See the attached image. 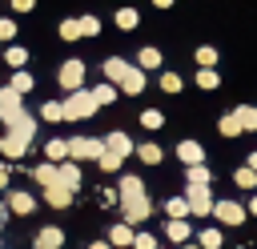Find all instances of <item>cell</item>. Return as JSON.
<instances>
[{"mask_svg":"<svg viewBox=\"0 0 257 249\" xmlns=\"http://www.w3.org/2000/svg\"><path fill=\"white\" fill-rule=\"evenodd\" d=\"M8 181H12V173H8V165H0V193L8 189Z\"/></svg>","mask_w":257,"mask_h":249,"instance_id":"obj_46","label":"cell"},{"mask_svg":"<svg viewBox=\"0 0 257 249\" xmlns=\"http://www.w3.org/2000/svg\"><path fill=\"white\" fill-rule=\"evenodd\" d=\"M133 237H137V229L133 225H124V221H116V225H108V245H116V249H128L133 245Z\"/></svg>","mask_w":257,"mask_h":249,"instance_id":"obj_14","label":"cell"},{"mask_svg":"<svg viewBox=\"0 0 257 249\" xmlns=\"http://www.w3.org/2000/svg\"><path fill=\"white\" fill-rule=\"evenodd\" d=\"M84 76H88V68H84L80 56H68V60H60V68H56V80H60V88H68V92H80V88H84Z\"/></svg>","mask_w":257,"mask_h":249,"instance_id":"obj_3","label":"cell"},{"mask_svg":"<svg viewBox=\"0 0 257 249\" xmlns=\"http://www.w3.org/2000/svg\"><path fill=\"white\" fill-rule=\"evenodd\" d=\"M137 120H141V129H149V133H157V129L165 125V112H161V108H145V112H141Z\"/></svg>","mask_w":257,"mask_h":249,"instance_id":"obj_32","label":"cell"},{"mask_svg":"<svg viewBox=\"0 0 257 249\" xmlns=\"http://www.w3.org/2000/svg\"><path fill=\"white\" fill-rule=\"evenodd\" d=\"M137 68H141V72H157V68H161V48H153V44L137 48Z\"/></svg>","mask_w":257,"mask_h":249,"instance_id":"obj_16","label":"cell"},{"mask_svg":"<svg viewBox=\"0 0 257 249\" xmlns=\"http://www.w3.org/2000/svg\"><path fill=\"white\" fill-rule=\"evenodd\" d=\"M133 249H157V237L153 233H137L133 237Z\"/></svg>","mask_w":257,"mask_h":249,"instance_id":"obj_44","label":"cell"},{"mask_svg":"<svg viewBox=\"0 0 257 249\" xmlns=\"http://www.w3.org/2000/svg\"><path fill=\"white\" fill-rule=\"evenodd\" d=\"M44 201H48L52 209H68V205H72V193H68L64 185H48V189H44Z\"/></svg>","mask_w":257,"mask_h":249,"instance_id":"obj_20","label":"cell"},{"mask_svg":"<svg viewBox=\"0 0 257 249\" xmlns=\"http://www.w3.org/2000/svg\"><path fill=\"white\" fill-rule=\"evenodd\" d=\"M245 213H253V217H257V193L249 197V205H245Z\"/></svg>","mask_w":257,"mask_h":249,"instance_id":"obj_47","label":"cell"},{"mask_svg":"<svg viewBox=\"0 0 257 249\" xmlns=\"http://www.w3.org/2000/svg\"><path fill=\"white\" fill-rule=\"evenodd\" d=\"M181 249H201V245H197V241H189V245H181Z\"/></svg>","mask_w":257,"mask_h":249,"instance_id":"obj_52","label":"cell"},{"mask_svg":"<svg viewBox=\"0 0 257 249\" xmlns=\"http://www.w3.org/2000/svg\"><path fill=\"white\" fill-rule=\"evenodd\" d=\"M32 177H36V185H40V189H48V185H56V165L40 161V165L32 169Z\"/></svg>","mask_w":257,"mask_h":249,"instance_id":"obj_29","label":"cell"},{"mask_svg":"<svg viewBox=\"0 0 257 249\" xmlns=\"http://www.w3.org/2000/svg\"><path fill=\"white\" fill-rule=\"evenodd\" d=\"M0 40H8V44H16V20H0Z\"/></svg>","mask_w":257,"mask_h":249,"instance_id":"obj_43","label":"cell"},{"mask_svg":"<svg viewBox=\"0 0 257 249\" xmlns=\"http://www.w3.org/2000/svg\"><path fill=\"white\" fill-rule=\"evenodd\" d=\"M0 153H4L8 161H20V157L28 153V145H20L16 137H8V133H4V137H0Z\"/></svg>","mask_w":257,"mask_h":249,"instance_id":"obj_26","label":"cell"},{"mask_svg":"<svg viewBox=\"0 0 257 249\" xmlns=\"http://www.w3.org/2000/svg\"><path fill=\"white\" fill-rule=\"evenodd\" d=\"M88 249H112V245H108V241H92Z\"/></svg>","mask_w":257,"mask_h":249,"instance_id":"obj_50","label":"cell"},{"mask_svg":"<svg viewBox=\"0 0 257 249\" xmlns=\"http://www.w3.org/2000/svg\"><path fill=\"white\" fill-rule=\"evenodd\" d=\"M177 0H153V8H173Z\"/></svg>","mask_w":257,"mask_h":249,"instance_id":"obj_49","label":"cell"},{"mask_svg":"<svg viewBox=\"0 0 257 249\" xmlns=\"http://www.w3.org/2000/svg\"><path fill=\"white\" fill-rule=\"evenodd\" d=\"M60 108H64V120H88V116L96 112V100H92L88 88H80V92H68V96L60 100Z\"/></svg>","mask_w":257,"mask_h":249,"instance_id":"obj_1","label":"cell"},{"mask_svg":"<svg viewBox=\"0 0 257 249\" xmlns=\"http://www.w3.org/2000/svg\"><path fill=\"white\" fill-rule=\"evenodd\" d=\"M4 129H8V137H16L20 145H32V141H36V116H32L28 108L8 112V116H4Z\"/></svg>","mask_w":257,"mask_h":249,"instance_id":"obj_2","label":"cell"},{"mask_svg":"<svg viewBox=\"0 0 257 249\" xmlns=\"http://www.w3.org/2000/svg\"><path fill=\"white\" fill-rule=\"evenodd\" d=\"M133 153H137V157H141L145 165H161V161H165V149H161V145H153V141H145V145H137Z\"/></svg>","mask_w":257,"mask_h":249,"instance_id":"obj_23","label":"cell"},{"mask_svg":"<svg viewBox=\"0 0 257 249\" xmlns=\"http://www.w3.org/2000/svg\"><path fill=\"white\" fill-rule=\"evenodd\" d=\"M145 84H149V80H145V72H141V68H133L116 88H120V92H128V96H137V92H145Z\"/></svg>","mask_w":257,"mask_h":249,"instance_id":"obj_21","label":"cell"},{"mask_svg":"<svg viewBox=\"0 0 257 249\" xmlns=\"http://www.w3.org/2000/svg\"><path fill=\"white\" fill-rule=\"evenodd\" d=\"M8 88H12V92H20V96H24V92H28V88H32V72H28V68H20V72H12V80H8Z\"/></svg>","mask_w":257,"mask_h":249,"instance_id":"obj_33","label":"cell"},{"mask_svg":"<svg viewBox=\"0 0 257 249\" xmlns=\"http://www.w3.org/2000/svg\"><path fill=\"white\" fill-rule=\"evenodd\" d=\"M233 185L253 189V185H257V173H253V169H245V165H237V169H233Z\"/></svg>","mask_w":257,"mask_h":249,"instance_id":"obj_39","label":"cell"},{"mask_svg":"<svg viewBox=\"0 0 257 249\" xmlns=\"http://www.w3.org/2000/svg\"><path fill=\"white\" fill-rule=\"evenodd\" d=\"M165 233H169V241H173L177 249L193 241V225H189V221H169V225H165Z\"/></svg>","mask_w":257,"mask_h":249,"instance_id":"obj_17","label":"cell"},{"mask_svg":"<svg viewBox=\"0 0 257 249\" xmlns=\"http://www.w3.org/2000/svg\"><path fill=\"white\" fill-rule=\"evenodd\" d=\"M4 221H8V205L0 201V225H4Z\"/></svg>","mask_w":257,"mask_h":249,"instance_id":"obj_51","label":"cell"},{"mask_svg":"<svg viewBox=\"0 0 257 249\" xmlns=\"http://www.w3.org/2000/svg\"><path fill=\"white\" fill-rule=\"evenodd\" d=\"M112 24H116L120 32H133V28L141 24V12H137V8H116V12H112Z\"/></svg>","mask_w":257,"mask_h":249,"instance_id":"obj_19","label":"cell"},{"mask_svg":"<svg viewBox=\"0 0 257 249\" xmlns=\"http://www.w3.org/2000/svg\"><path fill=\"white\" fill-rule=\"evenodd\" d=\"M197 245H201V249H221V245H225V237H221V229H217V225H205V229L197 233Z\"/></svg>","mask_w":257,"mask_h":249,"instance_id":"obj_25","label":"cell"},{"mask_svg":"<svg viewBox=\"0 0 257 249\" xmlns=\"http://www.w3.org/2000/svg\"><path fill=\"white\" fill-rule=\"evenodd\" d=\"M133 149H137V145H133V137H128V133H108V137H104V153H116L120 161H124Z\"/></svg>","mask_w":257,"mask_h":249,"instance_id":"obj_12","label":"cell"},{"mask_svg":"<svg viewBox=\"0 0 257 249\" xmlns=\"http://www.w3.org/2000/svg\"><path fill=\"white\" fill-rule=\"evenodd\" d=\"M20 108H24V104H20V92H12V88L4 84V88H0V112L8 116V112H20Z\"/></svg>","mask_w":257,"mask_h":249,"instance_id":"obj_31","label":"cell"},{"mask_svg":"<svg viewBox=\"0 0 257 249\" xmlns=\"http://www.w3.org/2000/svg\"><path fill=\"white\" fill-rule=\"evenodd\" d=\"M60 245H64V229H56V225H44L32 241V249H60Z\"/></svg>","mask_w":257,"mask_h":249,"instance_id":"obj_15","label":"cell"},{"mask_svg":"<svg viewBox=\"0 0 257 249\" xmlns=\"http://www.w3.org/2000/svg\"><path fill=\"white\" fill-rule=\"evenodd\" d=\"M100 72H104V84H112V88H116V84H120V80L133 72V64H128V60H120V56H104Z\"/></svg>","mask_w":257,"mask_h":249,"instance_id":"obj_8","label":"cell"},{"mask_svg":"<svg viewBox=\"0 0 257 249\" xmlns=\"http://www.w3.org/2000/svg\"><path fill=\"white\" fill-rule=\"evenodd\" d=\"M104 153V137H72L68 141V161H100Z\"/></svg>","mask_w":257,"mask_h":249,"instance_id":"obj_4","label":"cell"},{"mask_svg":"<svg viewBox=\"0 0 257 249\" xmlns=\"http://www.w3.org/2000/svg\"><path fill=\"white\" fill-rule=\"evenodd\" d=\"M217 133H221V137H241V125L233 120V112H225V116L217 120Z\"/></svg>","mask_w":257,"mask_h":249,"instance_id":"obj_40","label":"cell"},{"mask_svg":"<svg viewBox=\"0 0 257 249\" xmlns=\"http://www.w3.org/2000/svg\"><path fill=\"white\" fill-rule=\"evenodd\" d=\"M76 24H80V36H100V20H96L92 12H84V16H76Z\"/></svg>","mask_w":257,"mask_h":249,"instance_id":"obj_34","label":"cell"},{"mask_svg":"<svg viewBox=\"0 0 257 249\" xmlns=\"http://www.w3.org/2000/svg\"><path fill=\"white\" fill-rule=\"evenodd\" d=\"M245 169H253V173H257V149L249 153V161H245Z\"/></svg>","mask_w":257,"mask_h":249,"instance_id":"obj_48","label":"cell"},{"mask_svg":"<svg viewBox=\"0 0 257 249\" xmlns=\"http://www.w3.org/2000/svg\"><path fill=\"white\" fill-rule=\"evenodd\" d=\"M213 217L233 229V225H241L249 213H245V205H237V201H213Z\"/></svg>","mask_w":257,"mask_h":249,"instance_id":"obj_7","label":"cell"},{"mask_svg":"<svg viewBox=\"0 0 257 249\" xmlns=\"http://www.w3.org/2000/svg\"><path fill=\"white\" fill-rule=\"evenodd\" d=\"M149 213H153L149 193H145V197H133V201H120V221H124V225H145Z\"/></svg>","mask_w":257,"mask_h":249,"instance_id":"obj_5","label":"cell"},{"mask_svg":"<svg viewBox=\"0 0 257 249\" xmlns=\"http://www.w3.org/2000/svg\"><path fill=\"white\" fill-rule=\"evenodd\" d=\"M193 60H197L201 68H213V64H217V48H213V44H201V48L193 52Z\"/></svg>","mask_w":257,"mask_h":249,"instance_id":"obj_35","label":"cell"},{"mask_svg":"<svg viewBox=\"0 0 257 249\" xmlns=\"http://www.w3.org/2000/svg\"><path fill=\"white\" fill-rule=\"evenodd\" d=\"M185 185H209V189H213V169H209V165L185 169Z\"/></svg>","mask_w":257,"mask_h":249,"instance_id":"obj_24","label":"cell"},{"mask_svg":"<svg viewBox=\"0 0 257 249\" xmlns=\"http://www.w3.org/2000/svg\"><path fill=\"white\" fill-rule=\"evenodd\" d=\"M185 201H189V213H197V217H209L213 213V189L209 185H189L185 189Z\"/></svg>","mask_w":257,"mask_h":249,"instance_id":"obj_6","label":"cell"},{"mask_svg":"<svg viewBox=\"0 0 257 249\" xmlns=\"http://www.w3.org/2000/svg\"><path fill=\"white\" fill-rule=\"evenodd\" d=\"M96 165H100V169H104V173H116V169H120V165H124V161H120V157H116V153H100V161H96Z\"/></svg>","mask_w":257,"mask_h":249,"instance_id":"obj_42","label":"cell"},{"mask_svg":"<svg viewBox=\"0 0 257 249\" xmlns=\"http://www.w3.org/2000/svg\"><path fill=\"white\" fill-rule=\"evenodd\" d=\"M0 120H4V112H0Z\"/></svg>","mask_w":257,"mask_h":249,"instance_id":"obj_53","label":"cell"},{"mask_svg":"<svg viewBox=\"0 0 257 249\" xmlns=\"http://www.w3.org/2000/svg\"><path fill=\"white\" fill-rule=\"evenodd\" d=\"M4 205H8V213H20V217H28V213L36 209V197H32V193H24V189H12Z\"/></svg>","mask_w":257,"mask_h":249,"instance_id":"obj_11","label":"cell"},{"mask_svg":"<svg viewBox=\"0 0 257 249\" xmlns=\"http://www.w3.org/2000/svg\"><path fill=\"white\" fill-rule=\"evenodd\" d=\"M233 120L241 125V133H257V104H237Z\"/></svg>","mask_w":257,"mask_h":249,"instance_id":"obj_18","label":"cell"},{"mask_svg":"<svg viewBox=\"0 0 257 249\" xmlns=\"http://www.w3.org/2000/svg\"><path fill=\"white\" fill-rule=\"evenodd\" d=\"M177 161H181L185 169H193V165H209V161H205V149H201L197 141H181V145H177Z\"/></svg>","mask_w":257,"mask_h":249,"instance_id":"obj_10","label":"cell"},{"mask_svg":"<svg viewBox=\"0 0 257 249\" xmlns=\"http://www.w3.org/2000/svg\"><path fill=\"white\" fill-rule=\"evenodd\" d=\"M116 197H120V201H133V197H145V181H141V177H133V173H124V177L116 181Z\"/></svg>","mask_w":257,"mask_h":249,"instance_id":"obj_13","label":"cell"},{"mask_svg":"<svg viewBox=\"0 0 257 249\" xmlns=\"http://www.w3.org/2000/svg\"><path fill=\"white\" fill-rule=\"evenodd\" d=\"M161 92L177 96V92H181V72H169V68H165V72H161Z\"/></svg>","mask_w":257,"mask_h":249,"instance_id":"obj_37","label":"cell"},{"mask_svg":"<svg viewBox=\"0 0 257 249\" xmlns=\"http://www.w3.org/2000/svg\"><path fill=\"white\" fill-rule=\"evenodd\" d=\"M221 84V76H217V68H201L197 72V88H205V92H213Z\"/></svg>","mask_w":257,"mask_h":249,"instance_id":"obj_36","label":"cell"},{"mask_svg":"<svg viewBox=\"0 0 257 249\" xmlns=\"http://www.w3.org/2000/svg\"><path fill=\"white\" fill-rule=\"evenodd\" d=\"M12 8H16V12H32V8H36V0H12Z\"/></svg>","mask_w":257,"mask_h":249,"instance_id":"obj_45","label":"cell"},{"mask_svg":"<svg viewBox=\"0 0 257 249\" xmlns=\"http://www.w3.org/2000/svg\"><path fill=\"white\" fill-rule=\"evenodd\" d=\"M88 92H92L96 108H100V104H112V100H116V88H112V84H96V88H88Z\"/></svg>","mask_w":257,"mask_h":249,"instance_id":"obj_38","label":"cell"},{"mask_svg":"<svg viewBox=\"0 0 257 249\" xmlns=\"http://www.w3.org/2000/svg\"><path fill=\"white\" fill-rule=\"evenodd\" d=\"M44 161L48 165H64L68 161V141H48L44 145Z\"/></svg>","mask_w":257,"mask_h":249,"instance_id":"obj_22","label":"cell"},{"mask_svg":"<svg viewBox=\"0 0 257 249\" xmlns=\"http://www.w3.org/2000/svg\"><path fill=\"white\" fill-rule=\"evenodd\" d=\"M4 60L12 64V72H20V68L28 64V48H24V44H8V52H4Z\"/></svg>","mask_w":257,"mask_h":249,"instance_id":"obj_27","label":"cell"},{"mask_svg":"<svg viewBox=\"0 0 257 249\" xmlns=\"http://www.w3.org/2000/svg\"><path fill=\"white\" fill-rule=\"evenodd\" d=\"M56 185H64L68 193H76V189L84 185V177H80V165H76V161H64V165H56Z\"/></svg>","mask_w":257,"mask_h":249,"instance_id":"obj_9","label":"cell"},{"mask_svg":"<svg viewBox=\"0 0 257 249\" xmlns=\"http://www.w3.org/2000/svg\"><path fill=\"white\" fill-rule=\"evenodd\" d=\"M165 213H169V221H185L189 217V201L185 197H169L165 201Z\"/></svg>","mask_w":257,"mask_h":249,"instance_id":"obj_30","label":"cell"},{"mask_svg":"<svg viewBox=\"0 0 257 249\" xmlns=\"http://www.w3.org/2000/svg\"><path fill=\"white\" fill-rule=\"evenodd\" d=\"M40 120H48V125H64V108H60V100H44V104H40Z\"/></svg>","mask_w":257,"mask_h":249,"instance_id":"obj_28","label":"cell"},{"mask_svg":"<svg viewBox=\"0 0 257 249\" xmlns=\"http://www.w3.org/2000/svg\"><path fill=\"white\" fill-rule=\"evenodd\" d=\"M60 40H80V24H76V16L60 20Z\"/></svg>","mask_w":257,"mask_h":249,"instance_id":"obj_41","label":"cell"}]
</instances>
